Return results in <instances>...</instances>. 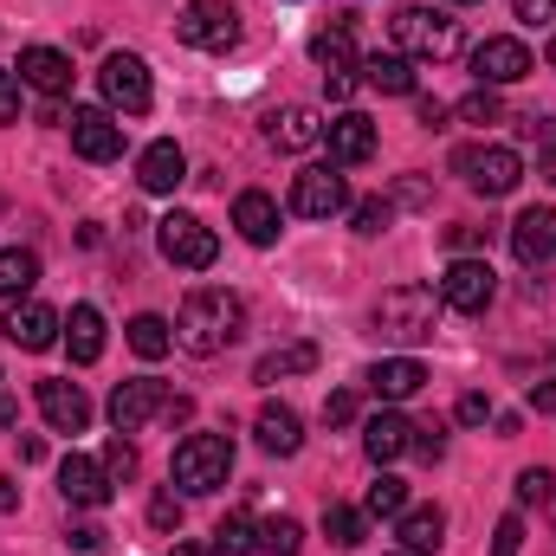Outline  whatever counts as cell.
<instances>
[{
    "label": "cell",
    "instance_id": "1",
    "mask_svg": "<svg viewBox=\"0 0 556 556\" xmlns=\"http://www.w3.org/2000/svg\"><path fill=\"white\" fill-rule=\"evenodd\" d=\"M240 330H247V304H240L227 285H201V291L181 298L175 343H181L188 356H220V350L240 343Z\"/></svg>",
    "mask_w": 556,
    "mask_h": 556
},
{
    "label": "cell",
    "instance_id": "2",
    "mask_svg": "<svg viewBox=\"0 0 556 556\" xmlns=\"http://www.w3.org/2000/svg\"><path fill=\"white\" fill-rule=\"evenodd\" d=\"M395 46H402V59H433V65H446V59L466 52V26H459L446 7H402V13H395Z\"/></svg>",
    "mask_w": 556,
    "mask_h": 556
},
{
    "label": "cell",
    "instance_id": "3",
    "mask_svg": "<svg viewBox=\"0 0 556 556\" xmlns=\"http://www.w3.org/2000/svg\"><path fill=\"white\" fill-rule=\"evenodd\" d=\"M440 324V291L433 285H395L376 298V330L389 343H427Z\"/></svg>",
    "mask_w": 556,
    "mask_h": 556
},
{
    "label": "cell",
    "instance_id": "4",
    "mask_svg": "<svg viewBox=\"0 0 556 556\" xmlns=\"http://www.w3.org/2000/svg\"><path fill=\"white\" fill-rule=\"evenodd\" d=\"M453 168L466 175V188L472 194H485V201H505L518 181H525V155L518 149H505V142H472V149H459L453 155Z\"/></svg>",
    "mask_w": 556,
    "mask_h": 556
},
{
    "label": "cell",
    "instance_id": "5",
    "mask_svg": "<svg viewBox=\"0 0 556 556\" xmlns=\"http://www.w3.org/2000/svg\"><path fill=\"white\" fill-rule=\"evenodd\" d=\"M233 472V440L227 433H188L175 446V485L181 492H220Z\"/></svg>",
    "mask_w": 556,
    "mask_h": 556
},
{
    "label": "cell",
    "instance_id": "6",
    "mask_svg": "<svg viewBox=\"0 0 556 556\" xmlns=\"http://www.w3.org/2000/svg\"><path fill=\"white\" fill-rule=\"evenodd\" d=\"M155 247H162V260L181 266V273H207V266L220 260V240H214V227H207L201 214H162V220H155Z\"/></svg>",
    "mask_w": 556,
    "mask_h": 556
},
{
    "label": "cell",
    "instance_id": "7",
    "mask_svg": "<svg viewBox=\"0 0 556 556\" xmlns=\"http://www.w3.org/2000/svg\"><path fill=\"white\" fill-rule=\"evenodd\" d=\"M175 39L194 46V52H233L240 46V13L227 0H188L181 20H175Z\"/></svg>",
    "mask_w": 556,
    "mask_h": 556
},
{
    "label": "cell",
    "instance_id": "8",
    "mask_svg": "<svg viewBox=\"0 0 556 556\" xmlns=\"http://www.w3.org/2000/svg\"><path fill=\"white\" fill-rule=\"evenodd\" d=\"M98 91H104V104H111V111H124V117H142V111L155 104L149 65H142L137 52H111V59L98 65Z\"/></svg>",
    "mask_w": 556,
    "mask_h": 556
},
{
    "label": "cell",
    "instance_id": "9",
    "mask_svg": "<svg viewBox=\"0 0 556 556\" xmlns=\"http://www.w3.org/2000/svg\"><path fill=\"white\" fill-rule=\"evenodd\" d=\"M492 298H498V273H492L485 260H453V266L440 273V304L459 311V317H479Z\"/></svg>",
    "mask_w": 556,
    "mask_h": 556
},
{
    "label": "cell",
    "instance_id": "10",
    "mask_svg": "<svg viewBox=\"0 0 556 556\" xmlns=\"http://www.w3.org/2000/svg\"><path fill=\"white\" fill-rule=\"evenodd\" d=\"M472 78H479L485 91L531 78V46H525V39H511V33H492L485 46H472Z\"/></svg>",
    "mask_w": 556,
    "mask_h": 556
},
{
    "label": "cell",
    "instance_id": "11",
    "mask_svg": "<svg viewBox=\"0 0 556 556\" xmlns=\"http://www.w3.org/2000/svg\"><path fill=\"white\" fill-rule=\"evenodd\" d=\"M343 207H350V181L337 175V162H330V168H304V175L291 181V214L330 220V214H343Z\"/></svg>",
    "mask_w": 556,
    "mask_h": 556
},
{
    "label": "cell",
    "instance_id": "12",
    "mask_svg": "<svg viewBox=\"0 0 556 556\" xmlns=\"http://www.w3.org/2000/svg\"><path fill=\"white\" fill-rule=\"evenodd\" d=\"M0 330H7V343H20V350H33V356H39V350H52V343H59L65 317H59L52 304H39V298H20V304L7 311V324H0Z\"/></svg>",
    "mask_w": 556,
    "mask_h": 556
},
{
    "label": "cell",
    "instance_id": "13",
    "mask_svg": "<svg viewBox=\"0 0 556 556\" xmlns=\"http://www.w3.org/2000/svg\"><path fill=\"white\" fill-rule=\"evenodd\" d=\"M59 492H65V505H85V511H98V505H111L117 479L104 472V459H85V453H72V459L59 466Z\"/></svg>",
    "mask_w": 556,
    "mask_h": 556
},
{
    "label": "cell",
    "instance_id": "14",
    "mask_svg": "<svg viewBox=\"0 0 556 556\" xmlns=\"http://www.w3.org/2000/svg\"><path fill=\"white\" fill-rule=\"evenodd\" d=\"M162 408H168V389H162V382H149V376H142V382H117V389H111V427H117V433H137V427H149Z\"/></svg>",
    "mask_w": 556,
    "mask_h": 556
},
{
    "label": "cell",
    "instance_id": "15",
    "mask_svg": "<svg viewBox=\"0 0 556 556\" xmlns=\"http://www.w3.org/2000/svg\"><path fill=\"white\" fill-rule=\"evenodd\" d=\"M72 149L85 155V162H117L124 155V124L111 117V111H72Z\"/></svg>",
    "mask_w": 556,
    "mask_h": 556
},
{
    "label": "cell",
    "instance_id": "16",
    "mask_svg": "<svg viewBox=\"0 0 556 556\" xmlns=\"http://www.w3.org/2000/svg\"><path fill=\"white\" fill-rule=\"evenodd\" d=\"M33 395H39V415H46L52 433H85V427H91V402H85L78 382H59V376H52V382H39Z\"/></svg>",
    "mask_w": 556,
    "mask_h": 556
},
{
    "label": "cell",
    "instance_id": "17",
    "mask_svg": "<svg viewBox=\"0 0 556 556\" xmlns=\"http://www.w3.org/2000/svg\"><path fill=\"white\" fill-rule=\"evenodd\" d=\"M324 111H311V104H285V111H273L266 117V137H273V149H285V155H304V149H317L324 142Z\"/></svg>",
    "mask_w": 556,
    "mask_h": 556
},
{
    "label": "cell",
    "instance_id": "18",
    "mask_svg": "<svg viewBox=\"0 0 556 556\" xmlns=\"http://www.w3.org/2000/svg\"><path fill=\"white\" fill-rule=\"evenodd\" d=\"M511 253L525 266H551L556 260V207H525L511 220Z\"/></svg>",
    "mask_w": 556,
    "mask_h": 556
},
{
    "label": "cell",
    "instance_id": "19",
    "mask_svg": "<svg viewBox=\"0 0 556 556\" xmlns=\"http://www.w3.org/2000/svg\"><path fill=\"white\" fill-rule=\"evenodd\" d=\"M363 382H369V395H376V402H389V408H395V402H415L420 389H427V369H420L415 356H382Z\"/></svg>",
    "mask_w": 556,
    "mask_h": 556
},
{
    "label": "cell",
    "instance_id": "20",
    "mask_svg": "<svg viewBox=\"0 0 556 556\" xmlns=\"http://www.w3.org/2000/svg\"><path fill=\"white\" fill-rule=\"evenodd\" d=\"M20 85H33V91H46V98H65V91H72V59H65L59 46H26V52H20Z\"/></svg>",
    "mask_w": 556,
    "mask_h": 556
},
{
    "label": "cell",
    "instance_id": "21",
    "mask_svg": "<svg viewBox=\"0 0 556 556\" xmlns=\"http://www.w3.org/2000/svg\"><path fill=\"white\" fill-rule=\"evenodd\" d=\"M324 142H330V162H337V168H356V162L376 155V124H369L363 111H343V117L324 130Z\"/></svg>",
    "mask_w": 556,
    "mask_h": 556
},
{
    "label": "cell",
    "instance_id": "22",
    "mask_svg": "<svg viewBox=\"0 0 556 556\" xmlns=\"http://www.w3.org/2000/svg\"><path fill=\"white\" fill-rule=\"evenodd\" d=\"M137 181L149 194H175V188L188 181V155H181L175 142H149L137 155Z\"/></svg>",
    "mask_w": 556,
    "mask_h": 556
},
{
    "label": "cell",
    "instance_id": "23",
    "mask_svg": "<svg viewBox=\"0 0 556 556\" xmlns=\"http://www.w3.org/2000/svg\"><path fill=\"white\" fill-rule=\"evenodd\" d=\"M408 446H415V420H408V415H395V408H382V415H376L369 427H363V453H369L376 466L402 459Z\"/></svg>",
    "mask_w": 556,
    "mask_h": 556
},
{
    "label": "cell",
    "instance_id": "24",
    "mask_svg": "<svg viewBox=\"0 0 556 556\" xmlns=\"http://www.w3.org/2000/svg\"><path fill=\"white\" fill-rule=\"evenodd\" d=\"M233 227H240L247 247H273L278 240V201L273 194H260V188H247V194L233 201Z\"/></svg>",
    "mask_w": 556,
    "mask_h": 556
},
{
    "label": "cell",
    "instance_id": "25",
    "mask_svg": "<svg viewBox=\"0 0 556 556\" xmlns=\"http://www.w3.org/2000/svg\"><path fill=\"white\" fill-rule=\"evenodd\" d=\"M363 85L382 91V98H415V59H402V52H369V59H363Z\"/></svg>",
    "mask_w": 556,
    "mask_h": 556
},
{
    "label": "cell",
    "instance_id": "26",
    "mask_svg": "<svg viewBox=\"0 0 556 556\" xmlns=\"http://www.w3.org/2000/svg\"><path fill=\"white\" fill-rule=\"evenodd\" d=\"M253 433H260V446H266V453H278V459H291V453L304 446V420L291 415L285 402H266V408H260V420H253Z\"/></svg>",
    "mask_w": 556,
    "mask_h": 556
},
{
    "label": "cell",
    "instance_id": "27",
    "mask_svg": "<svg viewBox=\"0 0 556 556\" xmlns=\"http://www.w3.org/2000/svg\"><path fill=\"white\" fill-rule=\"evenodd\" d=\"M395 538L408 544V556H427L446 544V511L440 505H415V511H402V525H395Z\"/></svg>",
    "mask_w": 556,
    "mask_h": 556
},
{
    "label": "cell",
    "instance_id": "28",
    "mask_svg": "<svg viewBox=\"0 0 556 556\" xmlns=\"http://www.w3.org/2000/svg\"><path fill=\"white\" fill-rule=\"evenodd\" d=\"M65 350H72V363H98L104 356V317H98V304H78L65 317Z\"/></svg>",
    "mask_w": 556,
    "mask_h": 556
},
{
    "label": "cell",
    "instance_id": "29",
    "mask_svg": "<svg viewBox=\"0 0 556 556\" xmlns=\"http://www.w3.org/2000/svg\"><path fill=\"white\" fill-rule=\"evenodd\" d=\"M33 285H39V253L33 247H0V298H33Z\"/></svg>",
    "mask_w": 556,
    "mask_h": 556
},
{
    "label": "cell",
    "instance_id": "30",
    "mask_svg": "<svg viewBox=\"0 0 556 556\" xmlns=\"http://www.w3.org/2000/svg\"><path fill=\"white\" fill-rule=\"evenodd\" d=\"M304 369H317V343H285V350H266L260 356V369H253V382H285V376H304Z\"/></svg>",
    "mask_w": 556,
    "mask_h": 556
},
{
    "label": "cell",
    "instance_id": "31",
    "mask_svg": "<svg viewBox=\"0 0 556 556\" xmlns=\"http://www.w3.org/2000/svg\"><path fill=\"white\" fill-rule=\"evenodd\" d=\"M311 59H317L324 72H356V46H350V20H337L330 33H317V39H311Z\"/></svg>",
    "mask_w": 556,
    "mask_h": 556
},
{
    "label": "cell",
    "instance_id": "32",
    "mask_svg": "<svg viewBox=\"0 0 556 556\" xmlns=\"http://www.w3.org/2000/svg\"><path fill=\"white\" fill-rule=\"evenodd\" d=\"M324 538H330L337 551H356V544L369 538V511H356V505H324Z\"/></svg>",
    "mask_w": 556,
    "mask_h": 556
},
{
    "label": "cell",
    "instance_id": "33",
    "mask_svg": "<svg viewBox=\"0 0 556 556\" xmlns=\"http://www.w3.org/2000/svg\"><path fill=\"white\" fill-rule=\"evenodd\" d=\"M130 350H137V356H149V363H155V356H168V350H175V330H168V317L142 311L137 324H130Z\"/></svg>",
    "mask_w": 556,
    "mask_h": 556
},
{
    "label": "cell",
    "instance_id": "34",
    "mask_svg": "<svg viewBox=\"0 0 556 556\" xmlns=\"http://www.w3.org/2000/svg\"><path fill=\"white\" fill-rule=\"evenodd\" d=\"M214 544H220V556H253L260 551V525H253L247 511H227L220 531H214Z\"/></svg>",
    "mask_w": 556,
    "mask_h": 556
},
{
    "label": "cell",
    "instance_id": "35",
    "mask_svg": "<svg viewBox=\"0 0 556 556\" xmlns=\"http://www.w3.org/2000/svg\"><path fill=\"white\" fill-rule=\"evenodd\" d=\"M363 511H369V518H402V511H408V485L382 472V479L369 485V498H363Z\"/></svg>",
    "mask_w": 556,
    "mask_h": 556
},
{
    "label": "cell",
    "instance_id": "36",
    "mask_svg": "<svg viewBox=\"0 0 556 556\" xmlns=\"http://www.w3.org/2000/svg\"><path fill=\"white\" fill-rule=\"evenodd\" d=\"M260 551L266 556H298L304 551V531H298L291 518H273V525H260Z\"/></svg>",
    "mask_w": 556,
    "mask_h": 556
},
{
    "label": "cell",
    "instance_id": "37",
    "mask_svg": "<svg viewBox=\"0 0 556 556\" xmlns=\"http://www.w3.org/2000/svg\"><path fill=\"white\" fill-rule=\"evenodd\" d=\"M350 220H356V233H363V240H376V233H382V227L395 220V201L369 194V201H356V207H350Z\"/></svg>",
    "mask_w": 556,
    "mask_h": 556
},
{
    "label": "cell",
    "instance_id": "38",
    "mask_svg": "<svg viewBox=\"0 0 556 556\" xmlns=\"http://www.w3.org/2000/svg\"><path fill=\"white\" fill-rule=\"evenodd\" d=\"M544 498H556V472L551 466H525L518 472V505H544Z\"/></svg>",
    "mask_w": 556,
    "mask_h": 556
},
{
    "label": "cell",
    "instance_id": "39",
    "mask_svg": "<svg viewBox=\"0 0 556 556\" xmlns=\"http://www.w3.org/2000/svg\"><path fill=\"white\" fill-rule=\"evenodd\" d=\"M104 472H111V479H117V485H124V479H137V446H130V440H124V433H117V440H111V446H104Z\"/></svg>",
    "mask_w": 556,
    "mask_h": 556
},
{
    "label": "cell",
    "instance_id": "40",
    "mask_svg": "<svg viewBox=\"0 0 556 556\" xmlns=\"http://www.w3.org/2000/svg\"><path fill=\"white\" fill-rule=\"evenodd\" d=\"M459 117H466V124H498V91H485V85H479V91L459 104Z\"/></svg>",
    "mask_w": 556,
    "mask_h": 556
},
{
    "label": "cell",
    "instance_id": "41",
    "mask_svg": "<svg viewBox=\"0 0 556 556\" xmlns=\"http://www.w3.org/2000/svg\"><path fill=\"white\" fill-rule=\"evenodd\" d=\"M525 551V518H498V531H492V556H518Z\"/></svg>",
    "mask_w": 556,
    "mask_h": 556
},
{
    "label": "cell",
    "instance_id": "42",
    "mask_svg": "<svg viewBox=\"0 0 556 556\" xmlns=\"http://www.w3.org/2000/svg\"><path fill=\"white\" fill-rule=\"evenodd\" d=\"M104 538H111V531H98V525H72V531H65L72 556H104Z\"/></svg>",
    "mask_w": 556,
    "mask_h": 556
},
{
    "label": "cell",
    "instance_id": "43",
    "mask_svg": "<svg viewBox=\"0 0 556 556\" xmlns=\"http://www.w3.org/2000/svg\"><path fill=\"white\" fill-rule=\"evenodd\" d=\"M446 247H453V253L466 260L472 247H492V227H446Z\"/></svg>",
    "mask_w": 556,
    "mask_h": 556
},
{
    "label": "cell",
    "instance_id": "44",
    "mask_svg": "<svg viewBox=\"0 0 556 556\" xmlns=\"http://www.w3.org/2000/svg\"><path fill=\"white\" fill-rule=\"evenodd\" d=\"M149 525H155V531L181 525V498H175V492H155V498H149Z\"/></svg>",
    "mask_w": 556,
    "mask_h": 556
},
{
    "label": "cell",
    "instance_id": "45",
    "mask_svg": "<svg viewBox=\"0 0 556 556\" xmlns=\"http://www.w3.org/2000/svg\"><path fill=\"white\" fill-rule=\"evenodd\" d=\"M324 420H330V427H350V420H356V395H350V389H337V395L324 402Z\"/></svg>",
    "mask_w": 556,
    "mask_h": 556
},
{
    "label": "cell",
    "instance_id": "46",
    "mask_svg": "<svg viewBox=\"0 0 556 556\" xmlns=\"http://www.w3.org/2000/svg\"><path fill=\"white\" fill-rule=\"evenodd\" d=\"M408 453H420V459H440V453H446V433H440V427H415V446H408Z\"/></svg>",
    "mask_w": 556,
    "mask_h": 556
},
{
    "label": "cell",
    "instance_id": "47",
    "mask_svg": "<svg viewBox=\"0 0 556 556\" xmlns=\"http://www.w3.org/2000/svg\"><path fill=\"white\" fill-rule=\"evenodd\" d=\"M459 420L466 427H485L492 420V395H459Z\"/></svg>",
    "mask_w": 556,
    "mask_h": 556
},
{
    "label": "cell",
    "instance_id": "48",
    "mask_svg": "<svg viewBox=\"0 0 556 556\" xmlns=\"http://www.w3.org/2000/svg\"><path fill=\"white\" fill-rule=\"evenodd\" d=\"M13 117H20V78L0 72V124H13Z\"/></svg>",
    "mask_w": 556,
    "mask_h": 556
},
{
    "label": "cell",
    "instance_id": "49",
    "mask_svg": "<svg viewBox=\"0 0 556 556\" xmlns=\"http://www.w3.org/2000/svg\"><path fill=\"white\" fill-rule=\"evenodd\" d=\"M511 13L531 20V26H544V20H556V0H511Z\"/></svg>",
    "mask_w": 556,
    "mask_h": 556
},
{
    "label": "cell",
    "instance_id": "50",
    "mask_svg": "<svg viewBox=\"0 0 556 556\" xmlns=\"http://www.w3.org/2000/svg\"><path fill=\"white\" fill-rule=\"evenodd\" d=\"M324 85H330V98L343 104V98H356V72H324Z\"/></svg>",
    "mask_w": 556,
    "mask_h": 556
},
{
    "label": "cell",
    "instance_id": "51",
    "mask_svg": "<svg viewBox=\"0 0 556 556\" xmlns=\"http://www.w3.org/2000/svg\"><path fill=\"white\" fill-rule=\"evenodd\" d=\"M531 408L556 420V382H531Z\"/></svg>",
    "mask_w": 556,
    "mask_h": 556
},
{
    "label": "cell",
    "instance_id": "52",
    "mask_svg": "<svg viewBox=\"0 0 556 556\" xmlns=\"http://www.w3.org/2000/svg\"><path fill=\"white\" fill-rule=\"evenodd\" d=\"M420 124L440 130V124H446V104H440V98H420Z\"/></svg>",
    "mask_w": 556,
    "mask_h": 556
},
{
    "label": "cell",
    "instance_id": "53",
    "mask_svg": "<svg viewBox=\"0 0 556 556\" xmlns=\"http://www.w3.org/2000/svg\"><path fill=\"white\" fill-rule=\"evenodd\" d=\"M544 175L556 181V124H544Z\"/></svg>",
    "mask_w": 556,
    "mask_h": 556
},
{
    "label": "cell",
    "instance_id": "54",
    "mask_svg": "<svg viewBox=\"0 0 556 556\" xmlns=\"http://www.w3.org/2000/svg\"><path fill=\"white\" fill-rule=\"evenodd\" d=\"M13 505H20V485H13V479H0V518H7Z\"/></svg>",
    "mask_w": 556,
    "mask_h": 556
},
{
    "label": "cell",
    "instance_id": "55",
    "mask_svg": "<svg viewBox=\"0 0 556 556\" xmlns=\"http://www.w3.org/2000/svg\"><path fill=\"white\" fill-rule=\"evenodd\" d=\"M168 556H220V544H175Z\"/></svg>",
    "mask_w": 556,
    "mask_h": 556
},
{
    "label": "cell",
    "instance_id": "56",
    "mask_svg": "<svg viewBox=\"0 0 556 556\" xmlns=\"http://www.w3.org/2000/svg\"><path fill=\"white\" fill-rule=\"evenodd\" d=\"M544 59H551V65H556V33H551V52H544Z\"/></svg>",
    "mask_w": 556,
    "mask_h": 556
},
{
    "label": "cell",
    "instance_id": "57",
    "mask_svg": "<svg viewBox=\"0 0 556 556\" xmlns=\"http://www.w3.org/2000/svg\"><path fill=\"white\" fill-rule=\"evenodd\" d=\"M453 7H479V0H453Z\"/></svg>",
    "mask_w": 556,
    "mask_h": 556
}]
</instances>
